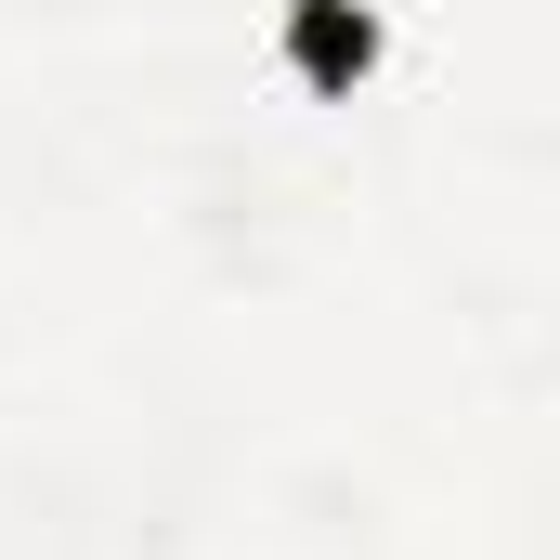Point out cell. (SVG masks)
<instances>
[{
    "label": "cell",
    "mask_w": 560,
    "mask_h": 560,
    "mask_svg": "<svg viewBox=\"0 0 560 560\" xmlns=\"http://www.w3.org/2000/svg\"><path fill=\"white\" fill-rule=\"evenodd\" d=\"M378 52H392V26H378L365 0H275V66L313 105H352V92L378 79Z\"/></svg>",
    "instance_id": "1"
}]
</instances>
